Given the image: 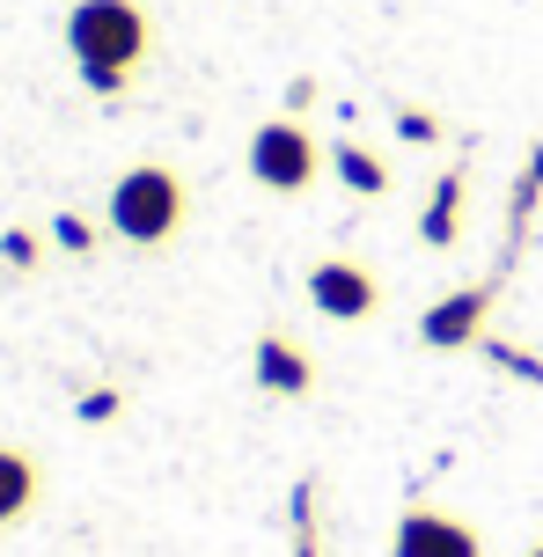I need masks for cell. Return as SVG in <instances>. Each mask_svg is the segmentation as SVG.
<instances>
[{"instance_id": "6da1fadb", "label": "cell", "mask_w": 543, "mask_h": 557, "mask_svg": "<svg viewBox=\"0 0 543 557\" xmlns=\"http://www.w3.org/2000/svg\"><path fill=\"white\" fill-rule=\"evenodd\" d=\"M155 45L162 29L147 15V0H74L66 8V52H74V74H82L88 96H133L140 74L155 66Z\"/></svg>"}, {"instance_id": "7a4b0ae2", "label": "cell", "mask_w": 543, "mask_h": 557, "mask_svg": "<svg viewBox=\"0 0 543 557\" xmlns=\"http://www.w3.org/2000/svg\"><path fill=\"white\" fill-rule=\"evenodd\" d=\"M103 213H111V235L125 250H170L176 235L192 227V184L170 162H133L111 184Z\"/></svg>"}, {"instance_id": "3957f363", "label": "cell", "mask_w": 543, "mask_h": 557, "mask_svg": "<svg viewBox=\"0 0 543 557\" xmlns=\"http://www.w3.org/2000/svg\"><path fill=\"white\" fill-rule=\"evenodd\" d=\"M243 169H250V184L272 198H309L323 184V169H331V139L309 133V117H264L250 147H243Z\"/></svg>"}, {"instance_id": "277c9868", "label": "cell", "mask_w": 543, "mask_h": 557, "mask_svg": "<svg viewBox=\"0 0 543 557\" xmlns=\"http://www.w3.org/2000/svg\"><path fill=\"white\" fill-rule=\"evenodd\" d=\"M301 301H309L323 323H374L382 301H390V286H382V272H374L368 257L331 250L301 272Z\"/></svg>"}, {"instance_id": "5b68a950", "label": "cell", "mask_w": 543, "mask_h": 557, "mask_svg": "<svg viewBox=\"0 0 543 557\" xmlns=\"http://www.w3.org/2000/svg\"><path fill=\"white\" fill-rule=\"evenodd\" d=\"M499 286L507 278H470V286H456V294H441V301L419 315V345L427 352H478L492 337V308H499Z\"/></svg>"}, {"instance_id": "8992f818", "label": "cell", "mask_w": 543, "mask_h": 557, "mask_svg": "<svg viewBox=\"0 0 543 557\" xmlns=\"http://www.w3.org/2000/svg\"><path fill=\"white\" fill-rule=\"evenodd\" d=\"M250 382H258V396H272V404H309V396L323 389V367H316V352L286 331V323H264L258 345H250Z\"/></svg>"}, {"instance_id": "52a82bcc", "label": "cell", "mask_w": 543, "mask_h": 557, "mask_svg": "<svg viewBox=\"0 0 543 557\" xmlns=\"http://www.w3.org/2000/svg\"><path fill=\"white\" fill-rule=\"evenodd\" d=\"M390 557H485V535L448 506L411 499L397 513V529H390Z\"/></svg>"}, {"instance_id": "ba28073f", "label": "cell", "mask_w": 543, "mask_h": 557, "mask_svg": "<svg viewBox=\"0 0 543 557\" xmlns=\"http://www.w3.org/2000/svg\"><path fill=\"white\" fill-rule=\"evenodd\" d=\"M462 227H470V169L448 162L433 176L427 206H419V250H456Z\"/></svg>"}, {"instance_id": "9c48e42d", "label": "cell", "mask_w": 543, "mask_h": 557, "mask_svg": "<svg viewBox=\"0 0 543 557\" xmlns=\"http://www.w3.org/2000/svg\"><path fill=\"white\" fill-rule=\"evenodd\" d=\"M536 206H543V139L521 154L515 169V184H507V235H499V278L521 264V243H529V221H536Z\"/></svg>"}, {"instance_id": "30bf717a", "label": "cell", "mask_w": 543, "mask_h": 557, "mask_svg": "<svg viewBox=\"0 0 543 557\" xmlns=\"http://www.w3.org/2000/svg\"><path fill=\"white\" fill-rule=\"evenodd\" d=\"M37 499H45V462L29 447H0V529L29 521Z\"/></svg>"}, {"instance_id": "8fae6325", "label": "cell", "mask_w": 543, "mask_h": 557, "mask_svg": "<svg viewBox=\"0 0 543 557\" xmlns=\"http://www.w3.org/2000/svg\"><path fill=\"white\" fill-rule=\"evenodd\" d=\"M331 176H338L345 191H360V198H390L397 191V169L382 162L374 147H360V139H331Z\"/></svg>"}, {"instance_id": "7c38bea8", "label": "cell", "mask_w": 543, "mask_h": 557, "mask_svg": "<svg viewBox=\"0 0 543 557\" xmlns=\"http://www.w3.org/2000/svg\"><path fill=\"white\" fill-rule=\"evenodd\" d=\"M286 535H294V557H323V484L316 476L286 492Z\"/></svg>"}, {"instance_id": "4fadbf2b", "label": "cell", "mask_w": 543, "mask_h": 557, "mask_svg": "<svg viewBox=\"0 0 543 557\" xmlns=\"http://www.w3.org/2000/svg\"><path fill=\"white\" fill-rule=\"evenodd\" d=\"M478 360H492L499 374H515V382L543 389V352H529V345H515V337H499V331H492L485 345H478Z\"/></svg>"}, {"instance_id": "5bb4252c", "label": "cell", "mask_w": 543, "mask_h": 557, "mask_svg": "<svg viewBox=\"0 0 543 557\" xmlns=\"http://www.w3.org/2000/svg\"><path fill=\"white\" fill-rule=\"evenodd\" d=\"M390 133H397L404 147H433V139L448 133V125H441V111H419V103H397V111H390Z\"/></svg>"}, {"instance_id": "9a60e30c", "label": "cell", "mask_w": 543, "mask_h": 557, "mask_svg": "<svg viewBox=\"0 0 543 557\" xmlns=\"http://www.w3.org/2000/svg\"><path fill=\"white\" fill-rule=\"evenodd\" d=\"M0 264H8V272H45V243H37V235H29V227H8V235H0Z\"/></svg>"}, {"instance_id": "2e32d148", "label": "cell", "mask_w": 543, "mask_h": 557, "mask_svg": "<svg viewBox=\"0 0 543 557\" xmlns=\"http://www.w3.org/2000/svg\"><path fill=\"white\" fill-rule=\"evenodd\" d=\"M52 243H59V250H74V257H88V250H96V221L59 213V221H52Z\"/></svg>"}, {"instance_id": "e0dca14e", "label": "cell", "mask_w": 543, "mask_h": 557, "mask_svg": "<svg viewBox=\"0 0 543 557\" xmlns=\"http://www.w3.org/2000/svg\"><path fill=\"white\" fill-rule=\"evenodd\" d=\"M118 411H125V389H88L82 404H74V418H82V425H111Z\"/></svg>"}, {"instance_id": "ac0fdd59", "label": "cell", "mask_w": 543, "mask_h": 557, "mask_svg": "<svg viewBox=\"0 0 543 557\" xmlns=\"http://www.w3.org/2000/svg\"><path fill=\"white\" fill-rule=\"evenodd\" d=\"M309 103H316V82L294 74V82H286V117H309Z\"/></svg>"}, {"instance_id": "d6986e66", "label": "cell", "mask_w": 543, "mask_h": 557, "mask_svg": "<svg viewBox=\"0 0 543 557\" xmlns=\"http://www.w3.org/2000/svg\"><path fill=\"white\" fill-rule=\"evenodd\" d=\"M529 557H543V543H529Z\"/></svg>"}]
</instances>
